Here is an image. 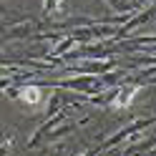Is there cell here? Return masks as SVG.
Wrapping results in <instances>:
<instances>
[{"label": "cell", "instance_id": "cell-1", "mask_svg": "<svg viewBox=\"0 0 156 156\" xmlns=\"http://www.w3.org/2000/svg\"><path fill=\"white\" fill-rule=\"evenodd\" d=\"M23 98H25V101H35V98H38V91H35V88H30V91H23Z\"/></svg>", "mask_w": 156, "mask_h": 156}]
</instances>
